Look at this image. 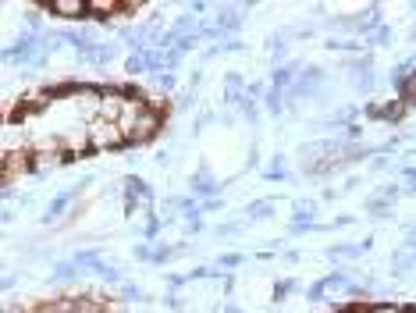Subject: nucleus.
Listing matches in <instances>:
<instances>
[{"label":"nucleus","instance_id":"f257e3e1","mask_svg":"<svg viewBox=\"0 0 416 313\" xmlns=\"http://www.w3.org/2000/svg\"><path fill=\"white\" fill-rule=\"evenodd\" d=\"M86 129H90V146H93V150H121V146H128V139H125V132L118 129V122L93 118Z\"/></svg>","mask_w":416,"mask_h":313},{"label":"nucleus","instance_id":"f03ea898","mask_svg":"<svg viewBox=\"0 0 416 313\" xmlns=\"http://www.w3.org/2000/svg\"><path fill=\"white\" fill-rule=\"evenodd\" d=\"M32 167V150H18V153H0V182H4V189L15 185V178H25Z\"/></svg>","mask_w":416,"mask_h":313},{"label":"nucleus","instance_id":"7ed1b4c3","mask_svg":"<svg viewBox=\"0 0 416 313\" xmlns=\"http://www.w3.org/2000/svg\"><path fill=\"white\" fill-rule=\"evenodd\" d=\"M160 129H164V118H160V114H153V111L146 107V114L139 118V125H135V132H132V139H128V143L142 146V143L157 139V136H160Z\"/></svg>","mask_w":416,"mask_h":313},{"label":"nucleus","instance_id":"20e7f679","mask_svg":"<svg viewBox=\"0 0 416 313\" xmlns=\"http://www.w3.org/2000/svg\"><path fill=\"white\" fill-rule=\"evenodd\" d=\"M47 11L50 15H57V18H86L90 11H86V0H50L47 4Z\"/></svg>","mask_w":416,"mask_h":313},{"label":"nucleus","instance_id":"39448f33","mask_svg":"<svg viewBox=\"0 0 416 313\" xmlns=\"http://www.w3.org/2000/svg\"><path fill=\"white\" fill-rule=\"evenodd\" d=\"M121 8H125L121 0H86V11H90L86 18H97V22H100V18L121 15Z\"/></svg>","mask_w":416,"mask_h":313},{"label":"nucleus","instance_id":"423d86ee","mask_svg":"<svg viewBox=\"0 0 416 313\" xmlns=\"http://www.w3.org/2000/svg\"><path fill=\"white\" fill-rule=\"evenodd\" d=\"M295 75H299V64H285V68H278L274 71V89H292L295 85Z\"/></svg>","mask_w":416,"mask_h":313},{"label":"nucleus","instance_id":"0eeeda50","mask_svg":"<svg viewBox=\"0 0 416 313\" xmlns=\"http://www.w3.org/2000/svg\"><path fill=\"white\" fill-rule=\"evenodd\" d=\"M405 114H409V103H405V100H388V103H384V122L395 125V122H402Z\"/></svg>","mask_w":416,"mask_h":313},{"label":"nucleus","instance_id":"6e6552de","mask_svg":"<svg viewBox=\"0 0 416 313\" xmlns=\"http://www.w3.org/2000/svg\"><path fill=\"white\" fill-rule=\"evenodd\" d=\"M125 71H128V75H139V71H153V64H149V50H146V54H132V57L125 61Z\"/></svg>","mask_w":416,"mask_h":313},{"label":"nucleus","instance_id":"1a4fd4ad","mask_svg":"<svg viewBox=\"0 0 416 313\" xmlns=\"http://www.w3.org/2000/svg\"><path fill=\"white\" fill-rule=\"evenodd\" d=\"M192 189H196V192H203V196H210V192H217L221 185H217V182L210 178V171L203 167L200 175H192Z\"/></svg>","mask_w":416,"mask_h":313},{"label":"nucleus","instance_id":"9d476101","mask_svg":"<svg viewBox=\"0 0 416 313\" xmlns=\"http://www.w3.org/2000/svg\"><path fill=\"white\" fill-rule=\"evenodd\" d=\"M90 64H111L114 61V47H97V50H90V54H82Z\"/></svg>","mask_w":416,"mask_h":313},{"label":"nucleus","instance_id":"9b49d317","mask_svg":"<svg viewBox=\"0 0 416 313\" xmlns=\"http://www.w3.org/2000/svg\"><path fill=\"white\" fill-rule=\"evenodd\" d=\"M238 25H242V15H235V11H221V18H217V33H224V29L235 33Z\"/></svg>","mask_w":416,"mask_h":313},{"label":"nucleus","instance_id":"f8f14e48","mask_svg":"<svg viewBox=\"0 0 416 313\" xmlns=\"http://www.w3.org/2000/svg\"><path fill=\"white\" fill-rule=\"evenodd\" d=\"M146 107L153 111V114H171V103H168V96H146Z\"/></svg>","mask_w":416,"mask_h":313},{"label":"nucleus","instance_id":"ddd939ff","mask_svg":"<svg viewBox=\"0 0 416 313\" xmlns=\"http://www.w3.org/2000/svg\"><path fill=\"white\" fill-rule=\"evenodd\" d=\"M398 100H405L409 107H416V75H412V78H405V82L398 85Z\"/></svg>","mask_w":416,"mask_h":313},{"label":"nucleus","instance_id":"4468645a","mask_svg":"<svg viewBox=\"0 0 416 313\" xmlns=\"http://www.w3.org/2000/svg\"><path fill=\"white\" fill-rule=\"evenodd\" d=\"M75 267H78V264H57V267H54V281H71V278L78 274Z\"/></svg>","mask_w":416,"mask_h":313},{"label":"nucleus","instance_id":"2eb2a0df","mask_svg":"<svg viewBox=\"0 0 416 313\" xmlns=\"http://www.w3.org/2000/svg\"><path fill=\"white\" fill-rule=\"evenodd\" d=\"M249 218H257V221H264V218H271V203H249V211H245Z\"/></svg>","mask_w":416,"mask_h":313},{"label":"nucleus","instance_id":"dca6fc26","mask_svg":"<svg viewBox=\"0 0 416 313\" xmlns=\"http://www.w3.org/2000/svg\"><path fill=\"white\" fill-rule=\"evenodd\" d=\"M157 85H160L164 93H171V89H175V75H171V71H157Z\"/></svg>","mask_w":416,"mask_h":313},{"label":"nucleus","instance_id":"f3484780","mask_svg":"<svg viewBox=\"0 0 416 313\" xmlns=\"http://www.w3.org/2000/svg\"><path fill=\"white\" fill-rule=\"evenodd\" d=\"M292 288H295V281H278V285H274V302H281Z\"/></svg>","mask_w":416,"mask_h":313},{"label":"nucleus","instance_id":"a211bd4d","mask_svg":"<svg viewBox=\"0 0 416 313\" xmlns=\"http://www.w3.org/2000/svg\"><path fill=\"white\" fill-rule=\"evenodd\" d=\"M370 306H374V302H363V299H356L353 306H345V313H370Z\"/></svg>","mask_w":416,"mask_h":313},{"label":"nucleus","instance_id":"6ab92c4d","mask_svg":"<svg viewBox=\"0 0 416 313\" xmlns=\"http://www.w3.org/2000/svg\"><path fill=\"white\" fill-rule=\"evenodd\" d=\"M370 313H402L398 306H391V302H374L370 306Z\"/></svg>","mask_w":416,"mask_h":313},{"label":"nucleus","instance_id":"aec40b11","mask_svg":"<svg viewBox=\"0 0 416 313\" xmlns=\"http://www.w3.org/2000/svg\"><path fill=\"white\" fill-rule=\"evenodd\" d=\"M388 40H391V29H377V36H374V40H367V43H377V47H384Z\"/></svg>","mask_w":416,"mask_h":313},{"label":"nucleus","instance_id":"412c9836","mask_svg":"<svg viewBox=\"0 0 416 313\" xmlns=\"http://www.w3.org/2000/svg\"><path fill=\"white\" fill-rule=\"evenodd\" d=\"M221 264H224V267H238L242 256H238V253H228V256H221Z\"/></svg>","mask_w":416,"mask_h":313},{"label":"nucleus","instance_id":"4be33fe9","mask_svg":"<svg viewBox=\"0 0 416 313\" xmlns=\"http://www.w3.org/2000/svg\"><path fill=\"white\" fill-rule=\"evenodd\" d=\"M345 136H349V139H360L363 129H360V125H345Z\"/></svg>","mask_w":416,"mask_h":313},{"label":"nucleus","instance_id":"5701e85b","mask_svg":"<svg viewBox=\"0 0 416 313\" xmlns=\"http://www.w3.org/2000/svg\"><path fill=\"white\" fill-rule=\"evenodd\" d=\"M121 292H125V299H139V288H135V285H125Z\"/></svg>","mask_w":416,"mask_h":313},{"label":"nucleus","instance_id":"b1692460","mask_svg":"<svg viewBox=\"0 0 416 313\" xmlns=\"http://www.w3.org/2000/svg\"><path fill=\"white\" fill-rule=\"evenodd\" d=\"M224 313H242V309H235V306H224Z\"/></svg>","mask_w":416,"mask_h":313},{"label":"nucleus","instance_id":"393cba45","mask_svg":"<svg viewBox=\"0 0 416 313\" xmlns=\"http://www.w3.org/2000/svg\"><path fill=\"white\" fill-rule=\"evenodd\" d=\"M402 313H416V306H405V309H402Z\"/></svg>","mask_w":416,"mask_h":313}]
</instances>
